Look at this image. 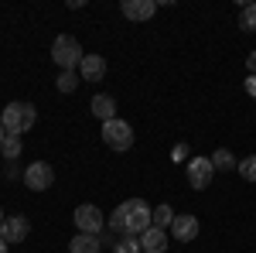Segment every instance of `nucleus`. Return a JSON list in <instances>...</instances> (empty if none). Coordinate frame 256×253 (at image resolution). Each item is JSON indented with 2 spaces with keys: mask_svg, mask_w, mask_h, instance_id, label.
Instances as JSON below:
<instances>
[{
  "mask_svg": "<svg viewBox=\"0 0 256 253\" xmlns=\"http://www.w3.org/2000/svg\"><path fill=\"white\" fill-rule=\"evenodd\" d=\"M150 212L154 209H147L144 198H126V202H120L113 209V215L106 219V226L116 236H140L150 229Z\"/></svg>",
  "mask_w": 256,
  "mask_h": 253,
  "instance_id": "obj_1",
  "label": "nucleus"
},
{
  "mask_svg": "<svg viewBox=\"0 0 256 253\" xmlns=\"http://www.w3.org/2000/svg\"><path fill=\"white\" fill-rule=\"evenodd\" d=\"M0 123H4V130L7 134H28L34 123H38V110L31 106V103H24V99H14V103H7L4 106V113H0Z\"/></svg>",
  "mask_w": 256,
  "mask_h": 253,
  "instance_id": "obj_2",
  "label": "nucleus"
},
{
  "mask_svg": "<svg viewBox=\"0 0 256 253\" xmlns=\"http://www.w3.org/2000/svg\"><path fill=\"white\" fill-rule=\"evenodd\" d=\"M52 59H55V65L62 72H76L82 65V59H86V52H82V45L72 35H58L52 41Z\"/></svg>",
  "mask_w": 256,
  "mask_h": 253,
  "instance_id": "obj_3",
  "label": "nucleus"
},
{
  "mask_svg": "<svg viewBox=\"0 0 256 253\" xmlns=\"http://www.w3.org/2000/svg\"><path fill=\"white\" fill-rule=\"evenodd\" d=\"M102 140L110 151H130L134 147V127L120 117L110 120V123H102Z\"/></svg>",
  "mask_w": 256,
  "mask_h": 253,
  "instance_id": "obj_4",
  "label": "nucleus"
},
{
  "mask_svg": "<svg viewBox=\"0 0 256 253\" xmlns=\"http://www.w3.org/2000/svg\"><path fill=\"white\" fill-rule=\"evenodd\" d=\"M72 222L79 226V233H89V236H102V229H106V215L99 212V205H92V202L79 205Z\"/></svg>",
  "mask_w": 256,
  "mask_h": 253,
  "instance_id": "obj_5",
  "label": "nucleus"
},
{
  "mask_svg": "<svg viewBox=\"0 0 256 253\" xmlns=\"http://www.w3.org/2000/svg\"><path fill=\"white\" fill-rule=\"evenodd\" d=\"M24 185H28L31 192H48V188L55 185V171H52V164H48V161H34V164H28V168H24Z\"/></svg>",
  "mask_w": 256,
  "mask_h": 253,
  "instance_id": "obj_6",
  "label": "nucleus"
},
{
  "mask_svg": "<svg viewBox=\"0 0 256 253\" xmlns=\"http://www.w3.org/2000/svg\"><path fill=\"white\" fill-rule=\"evenodd\" d=\"M188 185L195 188V192H202V188H208L212 185V178H216V168H212V157H192L188 161Z\"/></svg>",
  "mask_w": 256,
  "mask_h": 253,
  "instance_id": "obj_7",
  "label": "nucleus"
},
{
  "mask_svg": "<svg viewBox=\"0 0 256 253\" xmlns=\"http://www.w3.org/2000/svg\"><path fill=\"white\" fill-rule=\"evenodd\" d=\"M31 233V222L24 219V215H7L4 219V226H0V239L10 246V243H24Z\"/></svg>",
  "mask_w": 256,
  "mask_h": 253,
  "instance_id": "obj_8",
  "label": "nucleus"
},
{
  "mask_svg": "<svg viewBox=\"0 0 256 253\" xmlns=\"http://www.w3.org/2000/svg\"><path fill=\"white\" fill-rule=\"evenodd\" d=\"M123 18L126 21H150L158 11V0H123Z\"/></svg>",
  "mask_w": 256,
  "mask_h": 253,
  "instance_id": "obj_9",
  "label": "nucleus"
},
{
  "mask_svg": "<svg viewBox=\"0 0 256 253\" xmlns=\"http://www.w3.org/2000/svg\"><path fill=\"white\" fill-rule=\"evenodd\" d=\"M89 110H92V117L102 120V123H110V120H116V103L110 93H96V96L89 99Z\"/></svg>",
  "mask_w": 256,
  "mask_h": 253,
  "instance_id": "obj_10",
  "label": "nucleus"
},
{
  "mask_svg": "<svg viewBox=\"0 0 256 253\" xmlns=\"http://www.w3.org/2000/svg\"><path fill=\"white\" fill-rule=\"evenodd\" d=\"M140 250L144 253H168V229L150 226L147 233H140Z\"/></svg>",
  "mask_w": 256,
  "mask_h": 253,
  "instance_id": "obj_11",
  "label": "nucleus"
},
{
  "mask_svg": "<svg viewBox=\"0 0 256 253\" xmlns=\"http://www.w3.org/2000/svg\"><path fill=\"white\" fill-rule=\"evenodd\" d=\"M102 76H106V59L102 55H86L79 65V79L82 82H99Z\"/></svg>",
  "mask_w": 256,
  "mask_h": 253,
  "instance_id": "obj_12",
  "label": "nucleus"
},
{
  "mask_svg": "<svg viewBox=\"0 0 256 253\" xmlns=\"http://www.w3.org/2000/svg\"><path fill=\"white\" fill-rule=\"evenodd\" d=\"M171 233H174L178 243H192V239L198 236V219H195V215H174Z\"/></svg>",
  "mask_w": 256,
  "mask_h": 253,
  "instance_id": "obj_13",
  "label": "nucleus"
},
{
  "mask_svg": "<svg viewBox=\"0 0 256 253\" xmlns=\"http://www.w3.org/2000/svg\"><path fill=\"white\" fill-rule=\"evenodd\" d=\"M68 253H102V239L89 233H79L72 243H68Z\"/></svg>",
  "mask_w": 256,
  "mask_h": 253,
  "instance_id": "obj_14",
  "label": "nucleus"
},
{
  "mask_svg": "<svg viewBox=\"0 0 256 253\" xmlns=\"http://www.w3.org/2000/svg\"><path fill=\"white\" fill-rule=\"evenodd\" d=\"M212 168H216V171H232V168H239V161L232 157V151L218 147L216 154H212Z\"/></svg>",
  "mask_w": 256,
  "mask_h": 253,
  "instance_id": "obj_15",
  "label": "nucleus"
},
{
  "mask_svg": "<svg viewBox=\"0 0 256 253\" xmlns=\"http://www.w3.org/2000/svg\"><path fill=\"white\" fill-rule=\"evenodd\" d=\"M171 222H174V209L171 205H158L150 212V226H158V229H171Z\"/></svg>",
  "mask_w": 256,
  "mask_h": 253,
  "instance_id": "obj_16",
  "label": "nucleus"
},
{
  "mask_svg": "<svg viewBox=\"0 0 256 253\" xmlns=\"http://www.w3.org/2000/svg\"><path fill=\"white\" fill-rule=\"evenodd\" d=\"M0 154L7 157V161H18V157H20V137L7 134L4 140H0Z\"/></svg>",
  "mask_w": 256,
  "mask_h": 253,
  "instance_id": "obj_17",
  "label": "nucleus"
},
{
  "mask_svg": "<svg viewBox=\"0 0 256 253\" xmlns=\"http://www.w3.org/2000/svg\"><path fill=\"white\" fill-rule=\"evenodd\" d=\"M79 72H58V82H55V86H58V93H76V89H79Z\"/></svg>",
  "mask_w": 256,
  "mask_h": 253,
  "instance_id": "obj_18",
  "label": "nucleus"
},
{
  "mask_svg": "<svg viewBox=\"0 0 256 253\" xmlns=\"http://www.w3.org/2000/svg\"><path fill=\"white\" fill-rule=\"evenodd\" d=\"M113 253H144L140 250V236H120Z\"/></svg>",
  "mask_w": 256,
  "mask_h": 253,
  "instance_id": "obj_19",
  "label": "nucleus"
},
{
  "mask_svg": "<svg viewBox=\"0 0 256 253\" xmlns=\"http://www.w3.org/2000/svg\"><path fill=\"white\" fill-rule=\"evenodd\" d=\"M239 28H242V31H256V4H246V7H242Z\"/></svg>",
  "mask_w": 256,
  "mask_h": 253,
  "instance_id": "obj_20",
  "label": "nucleus"
},
{
  "mask_svg": "<svg viewBox=\"0 0 256 253\" xmlns=\"http://www.w3.org/2000/svg\"><path fill=\"white\" fill-rule=\"evenodd\" d=\"M239 175L246 178V181H256V154H250V157H242L239 161V168H236Z\"/></svg>",
  "mask_w": 256,
  "mask_h": 253,
  "instance_id": "obj_21",
  "label": "nucleus"
},
{
  "mask_svg": "<svg viewBox=\"0 0 256 253\" xmlns=\"http://www.w3.org/2000/svg\"><path fill=\"white\" fill-rule=\"evenodd\" d=\"M4 178H10V181H14V178H24V171H20L14 161H7V168H4Z\"/></svg>",
  "mask_w": 256,
  "mask_h": 253,
  "instance_id": "obj_22",
  "label": "nucleus"
},
{
  "mask_svg": "<svg viewBox=\"0 0 256 253\" xmlns=\"http://www.w3.org/2000/svg\"><path fill=\"white\" fill-rule=\"evenodd\" d=\"M246 69H250V76H256V52H250V59H246Z\"/></svg>",
  "mask_w": 256,
  "mask_h": 253,
  "instance_id": "obj_23",
  "label": "nucleus"
},
{
  "mask_svg": "<svg viewBox=\"0 0 256 253\" xmlns=\"http://www.w3.org/2000/svg\"><path fill=\"white\" fill-rule=\"evenodd\" d=\"M246 89H250V96H256V76L246 79Z\"/></svg>",
  "mask_w": 256,
  "mask_h": 253,
  "instance_id": "obj_24",
  "label": "nucleus"
},
{
  "mask_svg": "<svg viewBox=\"0 0 256 253\" xmlns=\"http://www.w3.org/2000/svg\"><path fill=\"white\" fill-rule=\"evenodd\" d=\"M4 137H7V130H4V123H0V140H4Z\"/></svg>",
  "mask_w": 256,
  "mask_h": 253,
  "instance_id": "obj_25",
  "label": "nucleus"
},
{
  "mask_svg": "<svg viewBox=\"0 0 256 253\" xmlns=\"http://www.w3.org/2000/svg\"><path fill=\"white\" fill-rule=\"evenodd\" d=\"M0 253H7V243H4V239H0Z\"/></svg>",
  "mask_w": 256,
  "mask_h": 253,
  "instance_id": "obj_26",
  "label": "nucleus"
},
{
  "mask_svg": "<svg viewBox=\"0 0 256 253\" xmlns=\"http://www.w3.org/2000/svg\"><path fill=\"white\" fill-rule=\"evenodd\" d=\"M4 219H7V215H4V209H0V226H4Z\"/></svg>",
  "mask_w": 256,
  "mask_h": 253,
  "instance_id": "obj_27",
  "label": "nucleus"
}]
</instances>
